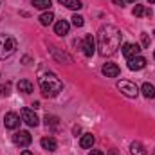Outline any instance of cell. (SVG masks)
Returning <instances> with one entry per match:
<instances>
[{"label": "cell", "mask_w": 155, "mask_h": 155, "mask_svg": "<svg viewBox=\"0 0 155 155\" xmlns=\"http://www.w3.org/2000/svg\"><path fill=\"white\" fill-rule=\"evenodd\" d=\"M22 155H33V153H31V152H27V150H24V152H22Z\"/></svg>", "instance_id": "cell-29"}, {"label": "cell", "mask_w": 155, "mask_h": 155, "mask_svg": "<svg viewBox=\"0 0 155 155\" xmlns=\"http://www.w3.org/2000/svg\"><path fill=\"white\" fill-rule=\"evenodd\" d=\"M16 88H18L20 92H24V94H31V92H33V83H31L29 79H20V81L16 83Z\"/></svg>", "instance_id": "cell-15"}, {"label": "cell", "mask_w": 155, "mask_h": 155, "mask_svg": "<svg viewBox=\"0 0 155 155\" xmlns=\"http://www.w3.org/2000/svg\"><path fill=\"white\" fill-rule=\"evenodd\" d=\"M144 15H146V16H152V9H150V7H146V11H144Z\"/></svg>", "instance_id": "cell-27"}, {"label": "cell", "mask_w": 155, "mask_h": 155, "mask_svg": "<svg viewBox=\"0 0 155 155\" xmlns=\"http://www.w3.org/2000/svg\"><path fill=\"white\" fill-rule=\"evenodd\" d=\"M108 155H117V152H116V150H110V152H108Z\"/></svg>", "instance_id": "cell-30"}, {"label": "cell", "mask_w": 155, "mask_h": 155, "mask_svg": "<svg viewBox=\"0 0 155 155\" xmlns=\"http://www.w3.org/2000/svg\"><path fill=\"white\" fill-rule=\"evenodd\" d=\"M69 29H71V25H69L67 20H60V22H56V25H54V33H56L58 36H67V35H69Z\"/></svg>", "instance_id": "cell-12"}, {"label": "cell", "mask_w": 155, "mask_h": 155, "mask_svg": "<svg viewBox=\"0 0 155 155\" xmlns=\"http://www.w3.org/2000/svg\"><path fill=\"white\" fill-rule=\"evenodd\" d=\"M141 36H143V45H144V47H150V38H148V35L143 33Z\"/></svg>", "instance_id": "cell-24"}, {"label": "cell", "mask_w": 155, "mask_h": 155, "mask_svg": "<svg viewBox=\"0 0 155 155\" xmlns=\"http://www.w3.org/2000/svg\"><path fill=\"white\" fill-rule=\"evenodd\" d=\"M141 90H143V96L146 99H155V87L152 83H143Z\"/></svg>", "instance_id": "cell-17"}, {"label": "cell", "mask_w": 155, "mask_h": 155, "mask_svg": "<svg viewBox=\"0 0 155 155\" xmlns=\"http://www.w3.org/2000/svg\"><path fill=\"white\" fill-rule=\"evenodd\" d=\"M144 11H146V7L137 4V5L134 7V11H132V13H134V16H143V15H144Z\"/></svg>", "instance_id": "cell-23"}, {"label": "cell", "mask_w": 155, "mask_h": 155, "mask_svg": "<svg viewBox=\"0 0 155 155\" xmlns=\"http://www.w3.org/2000/svg\"><path fill=\"white\" fill-rule=\"evenodd\" d=\"M153 155H155V150H153Z\"/></svg>", "instance_id": "cell-34"}, {"label": "cell", "mask_w": 155, "mask_h": 155, "mask_svg": "<svg viewBox=\"0 0 155 155\" xmlns=\"http://www.w3.org/2000/svg\"><path fill=\"white\" fill-rule=\"evenodd\" d=\"M117 88H119L121 94L126 96V97H137V94H139L137 85L132 83V81H128V79H121V81H117Z\"/></svg>", "instance_id": "cell-4"}, {"label": "cell", "mask_w": 155, "mask_h": 155, "mask_svg": "<svg viewBox=\"0 0 155 155\" xmlns=\"http://www.w3.org/2000/svg\"><path fill=\"white\" fill-rule=\"evenodd\" d=\"M18 49V41L11 35H0V60L11 58Z\"/></svg>", "instance_id": "cell-3"}, {"label": "cell", "mask_w": 155, "mask_h": 155, "mask_svg": "<svg viewBox=\"0 0 155 155\" xmlns=\"http://www.w3.org/2000/svg\"><path fill=\"white\" fill-rule=\"evenodd\" d=\"M40 83V90H41V94L45 96V97H54V96H58L60 92H61V88H63V83L60 81V78L56 76V74H52V72H45V74H41L38 79Z\"/></svg>", "instance_id": "cell-2"}, {"label": "cell", "mask_w": 155, "mask_h": 155, "mask_svg": "<svg viewBox=\"0 0 155 155\" xmlns=\"http://www.w3.org/2000/svg\"><path fill=\"white\" fill-rule=\"evenodd\" d=\"M45 126L58 132V130H60V119L56 116H49V114H47V116H45Z\"/></svg>", "instance_id": "cell-16"}, {"label": "cell", "mask_w": 155, "mask_h": 155, "mask_svg": "<svg viewBox=\"0 0 155 155\" xmlns=\"http://www.w3.org/2000/svg\"><path fill=\"white\" fill-rule=\"evenodd\" d=\"M130 152H132V155H148L146 148H144L141 143H137V141L130 144Z\"/></svg>", "instance_id": "cell-19"}, {"label": "cell", "mask_w": 155, "mask_h": 155, "mask_svg": "<svg viewBox=\"0 0 155 155\" xmlns=\"http://www.w3.org/2000/svg\"><path fill=\"white\" fill-rule=\"evenodd\" d=\"M123 35L114 25H103L97 33V49L101 56H112L121 45Z\"/></svg>", "instance_id": "cell-1"}, {"label": "cell", "mask_w": 155, "mask_h": 155, "mask_svg": "<svg viewBox=\"0 0 155 155\" xmlns=\"http://www.w3.org/2000/svg\"><path fill=\"white\" fill-rule=\"evenodd\" d=\"M153 35H155V31H153Z\"/></svg>", "instance_id": "cell-35"}, {"label": "cell", "mask_w": 155, "mask_h": 155, "mask_svg": "<svg viewBox=\"0 0 155 155\" xmlns=\"http://www.w3.org/2000/svg\"><path fill=\"white\" fill-rule=\"evenodd\" d=\"M94 141H96V137H94L92 134H85V135H81V139H79V146H81L83 150H87V148H92Z\"/></svg>", "instance_id": "cell-14"}, {"label": "cell", "mask_w": 155, "mask_h": 155, "mask_svg": "<svg viewBox=\"0 0 155 155\" xmlns=\"http://www.w3.org/2000/svg\"><path fill=\"white\" fill-rule=\"evenodd\" d=\"M121 52H123V56H124L126 60H130V58H134V56H139L141 47H139L137 43H124L123 49H121Z\"/></svg>", "instance_id": "cell-9"}, {"label": "cell", "mask_w": 155, "mask_h": 155, "mask_svg": "<svg viewBox=\"0 0 155 155\" xmlns=\"http://www.w3.org/2000/svg\"><path fill=\"white\" fill-rule=\"evenodd\" d=\"M101 72H103L107 78H117L119 72H121V69L117 67L116 63H105L103 69H101Z\"/></svg>", "instance_id": "cell-11"}, {"label": "cell", "mask_w": 155, "mask_h": 155, "mask_svg": "<svg viewBox=\"0 0 155 155\" xmlns=\"http://www.w3.org/2000/svg\"><path fill=\"white\" fill-rule=\"evenodd\" d=\"M4 124H5L7 130H16V128L20 126V117H18V114L7 112V114L4 116Z\"/></svg>", "instance_id": "cell-8"}, {"label": "cell", "mask_w": 155, "mask_h": 155, "mask_svg": "<svg viewBox=\"0 0 155 155\" xmlns=\"http://www.w3.org/2000/svg\"><path fill=\"white\" fill-rule=\"evenodd\" d=\"M61 5H65V7H69V9H72V11H79L81 7H83V4L79 2V0H58Z\"/></svg>", "instance_id": "cell-18"}, {"label": "cell", "mask_w": 155, "mask_h": 155, "mask_svg": "<svg viewBox=\"0 0 155 155\" xmlns=\"http://www.w3.org/2000/svg\"><path fill=\"white\" fill-rule=\"evenodd\" d=\"M153 58H155V52H153Z\"/></svg>", "instance_id": "cell-33"}, {"label": "cell", "mask_w": 155, "mask_h": 155, "mask_svg": "<svg viewBox=\"0 0 155 155\" xmlns=\"http://www.w3.org/2000/svg\"><path fill=\"white\" fill-rule=\"evenodd\" d=\"M144 67H146V58H143V56H134V58L128 60V69L130 71H141Z\"/></svg>", "instance_id": "cell-10"}, {"label": "cell", "mask_w": 155, "mask_h": 155, "mask_svg": "<svg viewBox=\"0 0 155 155\" xmlns=\"http://www.w3.org/2000/svg\"><path fill=\"white\" fill-rule=\"evenodd\" d=\"M88 155H105V153H103V152H99V150H92Z\"/></svg>", "instance_id": "cell-25"}, {"label": "cell", "mask_w": 155, "mask_h": 155, "mask_svg": "<svg viewBox=\"0 0 155 155\" xmlns=\"http://www.w3.org/2000/svg\"><path fill=\"white\" fill-rule=\"evenodd\" d=\"M31 4H33L36 9H49L52 2H51V0H33Z\"/></svg>", "instance_id": "cell-21"}, {"label": "cell", "mask_w": 155, "mask_h": 155, "mask_svg": "<svg viewBox=\"0 0 155 155\" xmlns=\"http://www.w3.org/2000/svg\"><path fill=\"white\" fill-rule=\"evenodd\" d=\"M36 108H40V103H38V101H35V103H33V110H36Z\"/></svg>", "instance_id": "cell-28"}, {"label": "cell", "mask_w": 155, "mask_h": 155, "mask_svg": "<svg viewBox=\"0 0 155 155\" xmlns=\"http://www.w3.org/2000/svg\"><path fill=\"white\" fill-rule=\"evenodd\" d=\"M13 143H15L16 146H20V148H27V146L33 143V137H31L29 132L20 130V132H16V134L13 135Z\"/></svg>", "instance_id": "cell-5"}, {"label": "cell", "mask_w": 155, "mask_h": 155, "mask_svg": "<svg viewBox=\"0 0 155 155\" xmlns=\"http://www.w3.org/2000/svg\"><path fill=\"white\" fill-rule=\"evenodd\" d=\"M71 20H72V24H74L76 27H83V24H85V18H83V16H79V15H74Z\"/></svg>", "instance_id": "cell-22"}, {"label": "cell", "mask_w": 155, "mask_h": 155, "mask_svg": "<svg viewBox=\"0 0 155 155\" xmlns=\"http://www.w3.org/2000/svg\"><path fill=\"white\" fill-rule=\"evenodd\" d=\"M112 2H114V4H117V5H121V7L124 5V0H112Z\"/></svg>", "instance_id": "cell-26"}, {"label": "cell", "mask_w": 155, "mask_h": 155, "mask_svg": "<svg viewBox=\"0 0 155 155\" xmlns=\"http://www.w3.org/2000/svg\"><path fill=\"white\" fill-rule=\"evenodd\" d=\"M81 49H83V54L87 56V58H90L94 52H96V40L92 35H87L83 41H81Z\"/></svg>", "instance_id": "cell-7"}, {"label": "cell", "mask_w": 155, "mask_h": 155, "mask_svg": "<svg viewBox=\"0 0 155 155\" xmlns=\"http://www.w3.org/2000/svg\"><path fill=\"white\" fill-rule=\"evenodd\" d=\"M20 116H22V121H24L27 126H38L40 119L36 117V114H35L33 108H22V110H20Z\"/></svg>", "instance_id": "cell-6"}, {"label": "cell", "mask_w": 155, "mask_h": 155, "mask_svg": "<svg viewBox=\"0 0 155 155\" xmlns=\"http://www.w3.org/2000/svg\"><path fill=\"white\" fill-rule=\"evenodd\" d=\"M40 143H41V148L49 150V152H56V148H58V143H56L54 137H43Z\"/></svg>", "instance_id": "cell-13"}, {"label": "cell", "mask_w": 155, "mask_h": 155, "mask_svg": "<svg viewBox=\"0 0 155 155\" xmlns=\"http://www.w3.org/2000/svg\"><path fill=\"white\" fill-rule=\"evenodd\" d=\"M132 2H135V0H124V4H132Z\"/></svg>", "instance_id": "cell-31"}, {"label": "cell", "mask_w": 155, "mask_h": 155, "mask_svg": "<svg viewBox=\"0 0 155 155\" xmlns=\"http://www.w3.org/2000/svg\"><path fill=\"white\" fill-rule=\"evenodd\" d=\"M38 20H40L41 25H49V24H52V20H54V13H52V11H47V13L40 15Z\"/></svg>", "instance_id": "cell-20"}, {"label": "cell", "mask_w": 155, "mask_h": 155, "mask_svg": "<svg viewBox=\"0 0 155 155\" xmlns=\"http://www.w3.org/2000/svg\"><path fill=\"white\" fill-rule=\"evenodd\" d=\"M148 2H150V4H155V0H148Z\"/></svg>", "instance_id": "cell-32"}]
</instances>
